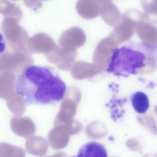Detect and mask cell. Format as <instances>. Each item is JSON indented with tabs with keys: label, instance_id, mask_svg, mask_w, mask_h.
<instances>
[{
	"label": "cell",
	"instance_id": "6da1fadb",
	"mask_svg": "<svg viewBox=\"0 0 157 157\" xmlns=\"http://www.w3.org/2000/svg\"><path fill=\"white\" fill-rule=\"evenodd\" d=\"M14 89L26 105H53L63 99L66 86L54 67L31 65L18 75Z\"/></svg>",
	"mask_w": 157,
	"mask_h": 157
},
{
	"label": "cell",
	"instance_id": "7a4b0ae2",
	"mask_svg": "<svg viewBox=\"0 0 157 157\" xmlns=\"http://www.w3.org/2000/svg\"><path fill=\"white\" fill-rule=\"evenodd\" d=\"M157 66V45L132 41L113 49L107 71L117 77L148 74Z\"/></svg>",
	"mask_w": 157,
	"mask_h": 157
},
{
	"label": "cell",
	"instance_id": "3957f363",
	"mask_svg": "<svg viewBox=\"0 0 157 157\" xmlns=\"http://www.w3.org/2000/svg\"><path fill=\"white\" fill-rule=\"evenodd\" d=\"M10 126L14 133L24 138L33 135L36 131L35 124L28 117H13L10 120Z\"/></svg>",
	"mask_w": 157,
	"mask_h": 157
},
{
	"label": "cell",
	"instance_id": "277c9868",
	"mask_svg": "<svg viewBox=\"0 0 157 157\" xmlns=\"http://www.w3.org/2000/svg\"><path fill=\"white\" fill-rule=\"evenodd\" d=\"M101 6L95 0H78L75 8L80 16L84 19L91 20L100 15Z\"/></svg>",
	"mask_w": 157,
	"mask_h": 157
},
{
	"label": "cell",
	"instance_id": "5b68a950",
	"mask_svg": "<svg viewBox=\"0 0 157 157\" xmlns=\"http://www.w3.org/2000/svg\"><path fill=\"white\" fill-rule=\"evenodd\" d=\"M48 142L45 138L32 135L27 139L25 148L29 153L36 156H42L45 155L48 151Z\"/></svg>",
	"mask_w": 157,
	"mask_h": 157
},
{
	"label": "cell",
	"instance_id": "8992f818",
	"mask_svg": "<svg viewBox=\"0 0 157 157\" xmlns=\"http://www.w3.org/2000/svg\"><path fill=\"white\" fill-rule=\"evenodd\" d=\"M100 15L107 24L113 27L117 24L122 16L118 7L112 2L101 5Z\"/></svg>",
	"mask_w": 157,
	"mask_h": 157
},
{
	"label": "cell",
	"instance_id": "52a82bcc",
	"mask_svg": "<svg viewBox=\"0 0 157 157\" xmlns=\"http://www.w3.org/2000/svg\"><path fill=\"white\" fill-rule=\"evenodd\" d=\"M77 156L107 157V152L103 145L97 142H91L81 147Z\"/></svg>",
	"mask_w": 157,
	"mask_h": 157
},
{
	"label": "cell",
	"instance_id": "ba28073f",
	"mask_svg": "<svg viewBox=\"0 0 157 157\" xmlns=\"http://www.w3.org/2000/svg\"><path fill=\"white\" fill-rule=\"evenodd\" d=\"M145 20L157 24V0H140Z\"/></svg>",
	"mask_w": 157,
	"mask_h": 157
},
{
	"label": "cell",
	"instance_id": "9c48e42d",
	"mask_svg": "<svg viewBox=\"0 0 157 157\" xmlns=\"http://www.w3.org/2000/svg\"><path fill=\"white\" fill-rule=\"evenodd\" d=\"M54 126L49 132L48 139L49 144L52 149L57 150L62 148L64 145L63 134L61 125L59 124Z\"/></svg>",
	"mask_w": 157,
	"mask_h": 157
},
{
	"label": "cell",
	"instance_id": "30bf717a",
	"mask_svg": "<svg viewBox=\"0 0 157 157\" xmlns=\"http://www.w3.org/2000/svg\"><path fill=\"white\" fill-rule=\"evenodd\" d=\"M131 101L135 110L139 113H144L149 107L148 98L143 92L138 91L134 93L132 96Z\"/></svg>",
	"mask_w": 157,
	"mask_h": 157
},
{
	"label": "cell",
	"instance_id": "8fae6325",
	"mask_svg": "<svg viewBox=\"0 0 157 157\" xmlns=\"http://www.w3.org/2000/svg\"><path fill=\"white\" fill-rule=\"evenodd\" d=\"M7 105L14 116L21 117L25 109V104L22 98L17 93L6 100Z\"/></svg>",
	"mask_w": 157,
	"mask_h": 157
},
{
	"label": "cell",
	"instance_id": "7c38bea8",
	"mask_svg": "<svg viewBox=\"0 0 157 157\" xmlns=\"http://www.w3.org/2000/svg\"><path fill=\"white\" fill-rule=\"evenodd\" d=\"M7 147H6L7 149L5 147V150L2 149V151L0 150V152H2V153L0 154V155L2 154L3 155H25V152L22 148L8 144H7Z\"/></svg>",
	"mask_w": 157,
	"mask_h": 157
},
{
	"label": "cell",
	"instance_id": "4fadbf2b",
	"mask_svg": "<svg viewBox=\"0 0 157 157\" xmlns=\"http://www.w3.org/2000/svg\"><path fill=\"white\" fill-rule=\"evenodd\" d=\"M97 1L101 6L105 3L111 2L112 0H95Z\"/></svg>",
	"mask_w": 157,
	"mask_h": 157
},
{
	"label": "cell",
	"instance_id": "5bb4252c",
	"mask_svg": "<svg viewBox=\"0 0 157 157\" xmlns=\"http://www.w3.org/2000/svg\"><path fill=\"white\" fill-rule=\"evenodd\" d=\"M41 0L46 1V0Z\"/></svg>",
	"mask_w": 157,
	"mask_h": 157
},
{
	"label": "cell",
	"instance_id": "9a60e30c",
	"mask_svg": "<svg viewBox=\"0 0 157 157\" xmlns=\"http://www.w3.org/2000/svg\"></svg>",
	"mask_w": 157,
	"mask_h": 157
}]
</instances>
